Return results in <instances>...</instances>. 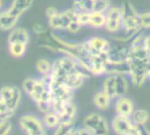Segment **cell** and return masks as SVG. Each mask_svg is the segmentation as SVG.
Here are the masks:
<instances>
[{
	"label": "cell",
	"mask_w": 150,
	"mask_h": 135,
	"mask_svg": "<svg viewBox=\"0 0 150 135\" xmlns=\"http://www.w3.org/2000/svg\"><path fill=\"white\" fill-rule=\"evenodd\" d=\"M84 127L88 128L94 135H107L109 133L105 119L99 114L93 113L84 119Z\"/></svg>",
	"instance_id": "obj_1"
},
{
	"label": "cell",
	"mask_w": 150,
	"mask_h": 135,
	"mask_svg": "<svg viewBox=\"0 0 150 135\" xmlns=\"http://www.w3.org/2000/svg\"><path fill=\"white\" fill-rule=\"evenodd\" d=\"M21 128L27 134V135L43 134V127L40 122L33 116H23L19 119Z\"/></svg>",
	"instance_id": "obj_2"
},
{
	"label": "cell",
	"mask_w": 150,
	"mask_h": 135,
	"mask_svg": "<svg viewBox=\"0 0 150 135\" xmlns=\"http://www.w3.org/2000/svg\"><path fill=\"white\" fill-rule=\"evenodd\" d=\"M134 125L131 123L127 117L118 115L113 119L112 128L114 132L119 135H128Z\"/></svg>",
	"instance_id": "obj_3"
},
{
	"label": "cell",
	"mask_w": 150,
	"mask_h": 135,
	"mask_svg": "<svg viewBox=\"0 0 150 135\" xmlns=\"http://www.w3.org/2000/svg\"><path fill=\"white\" fill-rule=\"evenodd\" d=\"M73 21V18L69 13H59L55 12L52 16L48 17V24L51 28L62 29L66 28Z\"/></svg>",
	"instance_id": "obj_4"
},
{
	"label": "cell",
	"mask_w": 150,
	"mask_h": 135,
	"mask_svg": "<svg viewBox=\"0 0 150 135\" xmlns=\"http://www.w3.org/2000/svg\"><path fill=\"white\" fill-rule=\"evenodd\" d=\"M33 0H12L6 11L14 17H19L25 13L33 4Z\"/></svg>",
	"instance_id": "obj_5"
},
{
	"label": "cell",
	"mask_w": 150,
	"mask_h": 135,
	"mask_svg": "<svg viewBox=\"0 0 150 135\" xmlns=\"http://www.w3.org/2000/svg\"><path fill=\"white\" fill-rule=\"evenodd\" d=\"M7 40H8V43L21 42L27 45L30 40V35L25 28L16 26L10 31Z\"/></svg>",
	"instance_id": "obj_6"
},
{
	"label": "cell",
	"mask_w": 150,
	"mask_h": 135,
	"mask_svg": "<svg viewBox=\"0 0 150 135\" xmlns=\"http://www.w3.org/2000/svg\"><path fill=\"white\" fill-rule=\"evenodd\" d=\"M18 22V18L12 16L6 10L0 11V30L11 31L16 27Z\"/></svg>",
	"instance_id": "obj_7"
},
{
	"label": "cell",
	"mask_w": 150,
	"mask_h": 135,
	"mask_svg": "<svg viewBox=\"0 0 150 135\" xmlns=\"http://www.w3.org/2000/svg\"><path fill=\"white\" fill-rule=\"evenodd\" d=\"M134 110V105L128 98H120L116 105V112L119 115L128 117L132 114Z\"/></svg>",
	"instance_id": "obj_8"
},
{
	"label": "cell",
	"mask_w": 150,
	"mask_h": 135,
	"mask_svg": "<svg viewBox=\"0 0 150 135\" xmlns=\"http://www.w3.org/2000/svg\"><path fill=\"white\" fill-rule=\"evenodd\" d=\"M27 45L21 42H12L8 43V51L9 54L14 58L22 57L26 52Z\"/></svg>",
	"instance_id": "obj_9"
},
{
	"label": "cell",
	"mask_w": 150,
	"mask_h": 135,
	"mask_svg": "<svg viewBox=\"0 0 150 135\" xmlns=\"http://www.w3.org/2000/svg\"><path fill=\"white\" fill-rule=\"evenodd\" d=\"M47 89L46 88V86L44 85V83H42V81L40 79H35V83L33 87V90L31 91V93L29 94L31 96V98L37 103L40 100L42 95L44 94V92L47 90Z\"/></svg>",
	"instance_id": "obj_10"
},
{
	"label": "cell",
	"mask_w": 150,
	"mask_h": 135,
	"mask_svg": "<svg viewBox=\"0 0 150 135\" xmlns=\"http://www.w3.org/2000/svg\"><path fill=\"white\" fill-rule=\"evenodd\" d=\"M52 66L53 64L47 59H40L36 62V69L42 76L49 74L52 71Z\"/></svg>",
	"instance_id": "obj_11"
},
{
	"label": "cell",
	"mask_w": 150,
	"mask_h": 135,
	"mask_svg": "<svg viewBox=\"0 0 150 135\" xmlns=\"http://www.w3.org/2000/svg\"><path fill=\"white\" fill-rule=\"evenodd\" d=\"M149 118V114L145 110H137L134 112V121L136 126H144Z\"/></svg>",
	"instance_id": "obj_12"
},
{
	"label": "cell",
	"mask_w": 150,
	"mask_h": 135,
	"mask_svg": "<svg viewBox=\"0 0 150 135\" xmlns=\"http://www.w3.org/2000/svg\"><path fill=\"white\" fill-rule=\"evenodd\" d=\"M43 120H44V123L49 127H54L57 126L58 124H60L59 115L56 112H52V111L45 113Z\"/></svg>",
	"instance_id": "obj_13"
},
{
	"label": "cell",
	"mask_w": 150,
	"mask_h": 135,
	"mask_svg": "<svg viewBox=\"0 0 150 135\" xmlns=\"http://www.w3.org/2000/svg\"><path fill=\"white\" fill-rule=\"evenodd\" d=\"M109 99L110 97L105 92H99L95 96L94 103L98 108L105 109L109 105Z\"/></svg>",
	"instance_id": "obj_14"
},
{
	"label": "cell",
	"mask_w": 150,
	"mask_h": 135,
	"mask_svg": "<svg viewBox=\"0 0 150 135\" xmlns=\"http://www.w3.org/2000/svg\"><path fill=\"white\" fill-rule=\"evenodd\" d=\"M17 87L11 86H4L0 90V98L3 99L6 104L13 98Z\"/></svg>",
	"instance_id": "obj_15"
},
{
	"label": "cell",
	"mask_w": 150,
	"mask_h": 135,
	"mask_svg": "<svg viewBox=\"0 0 150 135\" xmlns=\"http://www.w3.org/2000/svg\"><path fill=\"white\" fill-rule=\"evenodd\" d=\"M105 92L110 97L113 98L117 96L116 92V81L115 78H108L105 83Z\"/></svg>",
	"instance_id": "obj_16"
},
{
	"label": "cell",
	"mask_w": 150,
	"mask_h": 135,
	"mask_svg": "<svg viewBox=\"0 0 150 135\" xmlns=\"http://www.w3.org/2000/svg\"><path fill=\"white\" fill-rule=\"evenodd\" d=\"M73 132V122H62L54 135H68Z\"/></svg>",
	"instance_id": "obj_17"
},
{
	"label": "cell",
	"mask_w": 150,
	"mask_h": 135,
	"mask_svg": "<svg viewBox=\"0 0 150 135\" xmlns=\"http://www.w3.org/2000/svg\"><path fill=\"white\" fill-rule=\"evenodd\" d=\"M116 81V92L117 95H124L127 90V84L124 79L122 78H115Z\"/></svg>",
	"instance_id": "obj_18"
},
{
	"label": "cell",
	"mask_w": 150,
	"mask_h": 135,
	"mask_svg": "<svg viewBox=\"0 0 150 135\" xmlns=\"http://www.w3.org/2000/svg\"><path fill=\"white\" fill-rule=\"evenodd\" d=\"M34 83H35V79L33 78H27L23 82V89L28 95L31 93L33 87L34 85Z\"/></svg>",
	"instance_id": "obj_19"
},
{
	"label": "cell",
	"mask_w": 150,
	"mask_h": 135,
	"mask_svg": "<svg viewBox=\"0 0 150 135\" xmlns=\"http://www.w3.org/2000/svg\"><path fill=\"white\" fill-rule=\"evenodd\" d=\"M11 123L8 120H2L0 122V135H7L11 131Z\"/></svg>",
	"instance_id": "obj_20"
},
{
	"label": "cell",
	"mask_w": 150,
	"mask_h": 135,
	"mask_svg": "<svg viewBox=\"0 0 150 135\" xmlns=\"http://www.w3.org/2000/svg\"><path fill=\"white\" fill-rule=\"evenodd\" d=\"M32 29H33V33H36V34H42V33H46V31H47V28L45 27V25H42V24H40V23H35V24H33Z\"/></svg>",
	"instance_id": "obj_21"
},
{
	"label": "cell",
	"mask_w": 150,
	"mask_h": 135,
	"mask_svg": "<svg viewBox=\"0 0 150 135\" xmlns=\"http://www.w3.org/2000/svg\"><path fill=\"white\" fill-rule=\"evenodd\" d=\"M8 111H9V108H8L7 104L3 99L0 98V115L8 112Z\"/></svg>",
	"instance_id": "obj_22"
},
{
	"label": "cell",
	"mask_w": 150,
	"mask_h": 135,
	"mask_svg": "<svg viewBox=\"0 0 150 135\" xmlns=\"http://www.w3.org/2000/svg\"><path fill=\"white\" fill-rule=\"evenodd\" d=\"M139 128V131L141 133V135H150V132L144 127V126H137Z\"/></svg>",
	"instance_id": "obj_23"
},
{
	"label": "cell",
	"mask_w": 150,
	"mask_h": 135,
	"mask_svg": "<svg viewBox=\"0 0 150 135\" xmlns=\"http://www.w3.org/2000/svg\"><path fill=\"white\" fill-rule=\"evenodd\" d=\"M78 133H79V135H94L88 128H86V127L78 130Z\"/></svg>",
	"instance_id": "obj_24"
},
{
	"label": "cell",
	"mask_w": 150,
	"mask_h": 135,
	"mask_svg": "<svg viewBox=\"0 0 150 135\" xmlns=\"http://www.w3.org/2000/svg\"><path fill=\"white\" fill-rule=\"evenodd\" d=\"M128 135H141L139 128H138V127L136 125H134V127H133V129L131 130V132L128 134Z\"/></svg>",
	"instance_id": "obj_25"
},
{
	"label": "cell",
	"mask_w": 150,
	"mask_h": 135,
	"mask_svg": "<svg viewBox=\"0 0 150 135\" xmlns=\"http://www.w3.org/2000/svg\"><path fill=\"white\" fill-rule=\"evenodd\" d=\"M3 4H4V1H3V0H0V10H1V8L3 7Z\"/></svg>",
	"instance_id": "obj_26"
},
{
	"label": "cell",
	"mask_w": 150,
	"mask_h": 135,
	"mask_svg": "<svg viewBox=\"0 0 150 135\" xmlns=\"http://www.w3.org/2000/svg\"><path fill=\"white\" fill-rule=\"evenodd\" d=\"M40 135H45V134H40Z\"/></svg>",
	"instance_id": "obj_27"
}]
</instances>
